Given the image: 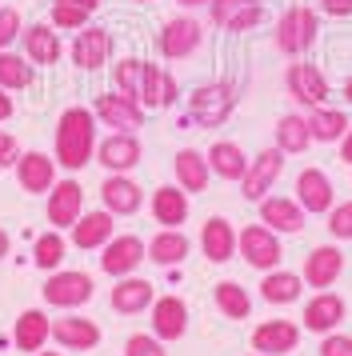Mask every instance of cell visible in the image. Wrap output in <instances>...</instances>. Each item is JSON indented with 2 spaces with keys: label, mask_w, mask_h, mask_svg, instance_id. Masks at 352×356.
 I'll use <instances>...</instances> for the list:
<instances>
[{
  "label": "cell",
  "mask_w": 352,
  "mask_h": 356,
  "mask_svg": "<svg viewBox=\"0 0 352 356\" xmlns=\"http://www.w3.org/2000/svg\"><path fill=\"white\" fill-rule=\"evenodd\" d=\"M93 113H96V120H104L116 132H136L144 124V108L136 100L120 97V92H100L93 104Z\"/></svg>",
  "instance_id": "cell-14"
},
{
  "label": "cell",
  "mask_w": 352,
  "mask_h": 356,
  "mask_svg": "<svg viewBox=\"0 0 352 356\" xmlns=\"http://www.w3.org/2000/svg\"><path fill=\"white\" fill-rule=\"evenodd\" d=\"M48 225L56 228H72L84 216V188H80L77 180H56L52 184V193H48Z\"/></svg>",
  "instance_id": "cell-12"
},
{
  "label": "cell",
  "mask_w": 352,
  "mask_h": 356,
  "mask_svg": "<svg viewBox=\"0 0 352 356\" xmlns=\"http://www.w3.org/2000/svg\"><path fill=\"white\" fill-rule=\"evenodd\" d=\"M180 8H205V4H212V0H176Z\"/></svg>",
  "instance_id": "cell-51"
},
{
  "label": "cell",
  "mask_w": 352,
  "mask_h": 356,
  "mask_svg": "<svg viewBox=\"0 0 352 356\" xmlns=\"http://www.w3.org/2000/svg\"><path fill=\"white\" fill-rule=\"evenodd\" d=\"M344 100H349V104H352V76H349V81H344Z\"/></svg>",
  "instance_id": "cell-53"
},
{
  "label": "cell",
  "mask_w": 352,
  "mask_h": 356,
  "mask_svg": "<svg viewBox=\"0 0 352 356\" xmlns=\"http://www.w3.org/2000/svg\"><path fill=\"white\" fill-rule=\"evenodd\" d=\"M232 108H237V97H232L228 84H205V88H196L189 97V116L196 124H205V129H221L232 116Z\"/></svg>",
  "instance_id": "cell-5"
},
{
  "label": "cell",
  "mask_w": 352,
  "mask_h": 356,
  "mask_svg": "<svg viewBox=\"0 0 352 356\" xmlns=\"http://www.w3.org/2000/svg\"><path fill=\"white\" fill-rule=\"evenodd\" d=\"M205 156H208L212 177H221V180H237V184H240L244 172H248V156H244V148H240L237 140H216Z\"/></svg>",
  "instance_id": "cell-29"
},
{
  "label": "cell",
  "mask_w": 352,
  "mask_h": 356,
  "mask_svg": "<svg viewBox=\"0 0 352 356\" xmlns=\"http://www.w3.org/2000/svg\"><path fill=\"white\" fill-rule=\"evenodd\" d=\"M109 300H112V308H116L120 316H136V312H144V308H152L157 292H152V284H148L144 276H120Z\"/></svg>",
  "instance_id": "cell-26"
},
{
  "label": "cell",
  "mask_w": 352,
  "mask_h": 356,
  "mask_svg": "<svg viewBox=\"0 0 352 356\" xmlns=\"http://www.w3.org/2000/svg\"><path fill=\"white\" fill-rule=\"evenodd\" d=\"M96 156V113L88 108H64L56 120V164L68 172H80Z\"/></svg>",
  "instance_id": "cell-1"
},
{
  "label": "cell",
  "mask_w": 352,
  "mask_h": 356,
  "mask_svg": "<svg viewBox=\"0 0 352 356\" xmlns=\"http://www.w3.org/2000/svg\"><path fill=\"white\" fill-rule=\"evenodd\" d=\"M100 200L112 216H136L144 204V193L128 172H109V180L100 184Z\"/></svg>",
  "instance_id": "cell-16"
},
{
  "label": "cell",
  "mask_w": 352,
  "mask_h": 356,
  "mask_svg": "<svg viewBox=\"0 0 352 356\" xmlns=\"http://www.w3.org/2000/svg\"><path fill=\"white\" fill-rule=\"evenodd\" d=\"M48 337H52V321H48L40 308H24V312L16 316L13 340H16V348H20V353H40Z\"/></svg>",
  "instance_id": "cell-30"
},
{
  "label": "cell",
  "mask_w": 352,
  "mask_h": 356,
  "mask_svg": "<svg viewBox=\"0 0 352 356\" xmlns=\"http://www.w3.org/2000/svg\"><path fill=\"white\" fill-rule=\"evenodd\" d=\"M212 300H216V308H221L228 321H248V316H253V296H248V289L237 284V280H221V284L212 289Z\"/></svg>",
  "instance_id": "cell-36"
},
{
  "label": "cell",
  "mask_w": 352,
  "mask_h": 356,
  "mask_svg": "<svg viewBox=\"0 0 352 356\" xmlns=\"http://www.w3.org/2000/svg\"><path fill=\"white\" fill-rule=\"evenodd\" d=\"M64 236L52 228V232H40L36 236V244H32V260H36V268H45V273H56L61 268V260H64Z\"/></svg>",
  "instance_id": "cell-39"
},
{
  "label": "cell",
  "mask_w": 352,
  "mask_h": 356,
  "mask_svg": "<svg viewBox=\"0 0 352 356\" xmlns=\"http://www.w3.org/2000/svg\"><path fill=\"white\" fill-rule=\"evenodd\" d=\"M176 97H180V88H176L173 72H164L160 65H148L144 60L141 68V108H168V104H176Z\"/></svg>",
  "instance_id": "cell-23"
},
{
  "label": "cell",
  "mask_w": 352,
  "mask_h": 356,
  "mask_svg": "<svg viewBox=\"0 0 352 356\" xmlns=\"http://www.w3.org/2000/svg\"><path fill=\"white\" fill-rule=\"evenodd\" d=\"M212 24L224 33H248L264 20V0H212Z\"/></svg>",
  "instance_id": "cell-10"
},
{
  "label": "cell",
  "mask_w": 352,
  "mask_h": 356,
  "mask_svg": "<svg viewBox=\"0 0 352 356\" xmlns=\"http://www.w3.org/2000/svg\"><path fill=\"white\" fill-rule=\"evenodd\" d=\"M109 56H112V36L96 24H84L72 40V65L84 68V72H96L100 65H109Z\"/></svg>",
  "instance_id": "cell-19"
},
{
  "label": "cell",
  "mask_w": 352,
  "mask_h": 356,
  "mask_svg": "<svg viewBox=\"0 0 352 356\" xmlns=\"http://www.w3.org/2000/svg\"><path fill=\"white\" fill-rule=\"evenodd\" d=\"M317 33H320L317 13L304 8V4H292L276 20V49L285 52V56H301V52H308L317 44Z\"/></svg>",
  "instance_id": "cell-2"
},
{
  "label": "cell",
  "mask_w": 352,
  "mask_h": 356,
  "mask_svg": "<svg viewBox=\"0 0 352 356\" xmlns=\"http://www.w3.org/2000/svg\"><path fill=\"white\" fill-rule=\"evenodd\" d=\"M16 180H20L24 193L48 196L52 184H56V161H52L48 152H24V156L16 161Z\"/></svg>",
  "instance_id": "cell-21"
},
{
  "label": "cell",
  "mask_w": 352,
  "mask_h": 356,
  "mask_svg": "<svg viewBox=\"0 0 352 356\" xmlns=\"http://www.w3.org/2000/svg\"><path fill=\"white\" fill-rule=\"evenodd\" d=\"M301 292H304L301 273L272 268V273H264V280H260V296H264L269 305H292V300H301Z\"/></svg>",
  "instance_id": "cell-34"
},
{
  "label": "cell",
  "mask_w": 352,
  "mask_h": 356,
  "mask_svg": "<svg viewBox=\"0 0 352 356\" xmlns=\"http://www.w3.org/2000/svg\"><path fill=\"white\" fill-rule=\"evenodd\" d=\"M176 184L184 188V193H205L208 180H212V168H208V156L205 152H196V148H180L176 152Z\"/></svg>",
  "instance_id": "cell-31"
},
{
  "label": "cell",
  "mask_w": 352,
  "mask_h": 356,
  "mask_svg": "<svg viewBox=\"0 0 352 356\" xmlns=\"http://www.w3.org/2000/svg\"><path fill=\"white\" fill-rule=\"evenodd\" d=\"M32 60L24 52H0V88L4 92H20V88H32Z\"/></svg>",
  "instance_id": "cell-38"
},
{
  "label": "cell",
  "mask_w": 352,
  "mask_h": 356,
  "mask_svg": "<svg viewBox=\"0 0 352 356\" xmlns=\"http://www.w3.org/2000/svg\"><path fill=\"white\" fill-rule=\"evenodd\" d=\"M141 156H144V148L136 140V132H112V136H104L96 145V161L104 164L109 172H132L141 164Z\"/></svg>",
  "instance_id": "cell-13"
},
{
  "label": "cell",
  "mask_w": 352,
  "mask_h": 356,
  "mask_svg": "<svg viewBox=\"0 0 352 356\" xmlns=\"http://www.w3.org/2000/svg\"><path fill=\"white\" fill-rule=\"evenodd\" d=\"M320 356H352V337H344V332L320 337Z\"/></svg>",
  "instance_id": "cell-45"
},
{
  "label": "cell",
  "mask_w": 352,
  "mask_h": 356,
  "mask_svg": "<svg viewBox=\"0 0 352 356\" xmlns=\"http://www.w3.org/2000/svg\"><path fill=\"white\" fill-rule=\"evenodd\" d=\"M304 216H308V212H304L292 196H264V200H260V225H269L276 236H280V232H285V236L304 232Z\"/></svg>",
  "instance_id": "cell-20"
},
{
  "label": "cell",
  "mask_w": 352,
  "mask_h": 356,
  "mask_svg": "<svg viewBox=\"0 0 352 356\" xmlns=\"http://www.w3.org/2000/svg\"><path fill=\"white\" fill-rule=\"evenodd\" d=\"M13 113H16V104L8 100V92L0 88V120H13Z\"/></svg>",
  "instance_id": "cell-48"
},
{
  "label": "cell",
  "mask_w": 352,
  "mask_h": 356,
  "mask_svg": "<svg viewBox=\"0 0 352 356\" xmlns=\"http://www.w3.org/2000/svg\"><path fill=\"white\" fill-rule=\"evenodd\" d=\"M256 356H260V353H256Z\"/></svg>",
  "instance_id": "cell-56"
},
{
  "label": "cell",
  "mask_w": 352,
  "mask_h": 356,
  "mask_svg": "<svg viewBox=\"0 0 352 356\" xmlns=\"http://www.w3.org/2000/svg\"><path fill=\"white\" fill-rule=\"evenodd\" d=\"M189 248L192 244L180 228H160L157 236L148 241V260L160 264V268H173V264H180V260L189 257Z\"/></svg>",
  "instance_id": "cell-33"
},
{
  "label": "cell",
  "mask_w": 352,
  "mask_h": 356,
  "mask_svg": "<svg viewBox=\"0 0 352 356\" xmlns=\"http://www.w3.org/2000/svg\"><path fill=\"white\" fill-rule=\"evenodd\" d=\"M20 33H24V29H20V13L4 4V8H0V52L8 49V44H13Z\"/></svg>",
  "instance_id": "cell-44"
},
{
  "label": "cell",
  "mask_w": 352,
  "mask_h": 356,
  "mask_svg": "<svg viewBox=\"0 0 352 356\" xmlns=\"http://www.w3.org/2000/svg\"><path fill=\"white\" fill-rule=\"evenodd\" d=\"M301 344V324L292 321H264L253 328V353L260 356H288Z\"/></svg>",
  "instance_id": "cell-15"
},
{
  "label": "cell",
  "mask_w": 352,
  "mask_h": 356,
  "mask_svg": "<svg viewBox=\"0 0 352 356\" xmlns=\"http://www.w3.org/2000/svg\"><path fill=\"white\" fill-rule=\"evenodd\" d=\"M72 4H80V8H88V13H96V8H100V0H72Z\"/></svg>",
  "instance_id": "cell-52"
},
{
  "label": "cell",
  "mask_w": 352,
  "mask_h": 356,
  "mask_svg": "<svg viewBox=\"0 0 352 356\" xmlns=\"http://www.w3.org/2000/svg\"><path fill=\"white\" fill-rule=\"evenodd\" d=\"M200 40H205V29H200V20L192 17H173L157 36V49L160 56H168V60H184L192 52L200 49Z\"/></svg>",
  "instance_id": "cell-8"
},
{
  "label": "cell",
  "mask_w": 352,
  "mask_h": 356,
  "mask_svg": "<svg viewBox=\"0 0 352 356\" xmlns=\"http://www.w3.org/2000/svg\"><path fill=\"white\" fill-rule=\"evenodd\" d=\"M45 305H52V308H80V305H88L93 300V292H96V284H93V276L88 273H77V268H56V273L45 280Z\"/></svg>",
  "instance_id": "cell-4"
},
{
  "label": "cell",
  "mask_w": 352,
  "mask_h": 356,
  "mask_svg": "<svg viewBox=\"0 0 352 356\" xmlns=\"http://www.w3.org/2000/svg\"><path fill=\"white\" fill-rule=\"evenodd\" d=\"M237 252L248 260V268L256 273H272V268H280V236L272 232L269 225H248L244 232L237 236Z\"/></svg>",
  "instance_id": "cell-3"
},
{
  "label": "cell",
  "mask_w": 352,
  "mask_h": 356,
  "mask_svg": "<svg viewBox=\"0 0 352 356\" xmlns=\"http://www.w3.org/2000/svg\"><path fill=\"white\" fill-rule=\"evenodd\" d=\"M125 356H168L164 353V340H157L152 332H136L125 340Z\"/></svg>",
  "instance_id": "cell-43"
},
{
  "label": "cell",
  "mask_w": 352,
  "mask_h": 356,
  "mask_svg": "<svg viewBox=\"0 0 352 356\" xmlns=\"http://www.w3.org/2000/svg\"><path fill=\"white\" fill-rule=\"evenodd\" d=\"M340 161H344V164H352V129L344 132V140H340Z\"/></svg>",
  "instance_id": "cell-49"
},
{
  "label": "cell",
  "mask_w": 352,
  "mask_h": 356,
  "mask_svg": "<svg viewBox=\"0 0 352 356\" xmlns=\"http://www.w3.org/2000/svg\"><path fill=\"white\" fill-rule=\"evenodd\" d=\"M308 145H317L312 140V129H308V116H296V113H288L276 120V148L280 152H304Z\"/></svg>",
  "instance_id": "cell-37"
},
{
  "label": "cell",
  "mask_w": 352,
  "mask_h": 356,
  "mask_svg": "<svg viewBox=\"0 0 352 356\" xmlns=\"http://www.w3.org/2000/svg\"><path fill=\"white\" fill-rule=\"evenodd\" d=\"M200 252H205L212 264L232 260L237 257V228L228 225L224 216H208L205 228H200Z\"/></svg>",
  "instance_id": "cell-25"
},
{
  "label": "cell",
  "mask_w": 352,
  "mask_h": 356,
  "mask_svg": "<svg viewBox=\"0 0 352 356\" xmlns=\"http://www.w3.org/2000/svg\"><path fill=\"white\" fill-rule=\"evenodd\" d=\"M20 161V145H16L13 132H0V168H16Z\"/></svg>",
  "instance_id": "cell-46"
},
{
  "label": "cell",
  "mask_w": 352,
  "mask_h": 356,
  "mask_svg": "<svg viewBox=\"0 0 352 356\" xmlns=\"http://www.w3.org/2000/svg\"><path fill=\"white\" fill-rule=\"evenodd\" d=\"M296 204H301L304 212H317V216H324V212L336 204L333 180L324 177L320 168H304L301 177H296Z\"/></svg>",
  "instance_id": "cell-22"
},
{
  "label": "cell",
  "mask_w": 352,
  "mask_h": 356,
  "mask_svg": "<svg viewBox=\"0 0 352 356\" xmlns=\"http://www.w3.org/2000/svg\"><path fill=\"white\" fill-rule=\"evenodd\" d=\"M112 220H116V216H112L109 209L84 212L77 225H72V244H77V248H84V252H88V248H104V244L116 236V225H112Z\"/></svg>",
  "instance_id": "cell-27"
},
{
  "label": "cell",
  "mask_w": 352,
  "mask_h": 356,
  "mask_svg": "<svg viewBox=\"0 0 352 356\" xmlns=\"http://www.w3.org/2000/svg\"><path fill=\"white\" fill-rule=\"evenodd\" d=\"M308 129H312V140H320V145H340L344 132L352 129V120L340 108H312L308 113Z\"/></svg>",
  "instance_id": "cell-35"
},
{
  "label": "cell",
  "mask_w": 352,
  "mask_h": 356,
  "mask_svg": "<svg viewBox=\"0 0 352 356\" xmlns=\"http://www.w3.org/2000/svg\"><path fill=\"white\" fill-rule=\"evenodd\" d=\"M141 4H148V0H141Z\"/></svg>",
  "instance_id": "cell-55"
},
{
  "label": "cell",
  "mask_w": 352,
  "mask_h": 356,
  "mask_svg": "<svg viewBox=\"0 0 352 356\" xmlns=\"http://www.w3.org/2000/svg\"><path fill=\"white\" fill-rule=\"evenodd\" d=\"M285 84L292 92V100L304 104V108H324V100H328V81H324V72L317 65H304V60L288 65Z\"/></svg>",
  "instance_id": "cell-9"
},
{
  "label": "cell",
  "mask_w": 352,
  "mask_h": 356,
  "mask_svg": "<svg viewBox=\"0 0 352 356\" xmlns=\"http://www.w3.org/2000/svg\"><path fill=\"white\" fill-rule=\"evenodd\" d=\"M52 340L72 353H88L100 344V324L88 316H61V321H52Z\"/></svg>",
  "instance_id": "cell-24"
},
{
  "label": "cell",
  "mask_w": 352,
  "mask_h": 356,
  "mask_svg": "<svg viewBox=\"0 0 352 356\" xmlns=\"http://www.w3.org/2000/svg\"><path fill=\"white\" fill-rule=\"evenodd\" d=\"M144 260H148V244H144L141 236H132V232L112 236V241L100 248V268L109 276H116V280H120V276H132Z\"/></svg>",
  "instance_id": "cell-6"
},
{
  "label": "cell",
  "mask_w": 352,
  "mask_h": 356,
  "mask_svg": "<svg viewBox=\"0 0 352 356\" xmlns=\"http://www.w3.org/2000/svg\"><path fill=\"white\" fill-rule=\"evenodd\" d=\"M36 356H61V353H36Z\"/></svg>",
  "instance_id": "cell-54"
},
{
  "label": "cell",
  "mask_w": 352,
  "mask_h": 356,
  "mask_svg": "<svg viewBox=\"0 0 352 356\" xmlns=\"http://www.w3.org/2000/svg\"><path fill=\"white\" fill-rule=\"evenodd\" d=\"M141 68H144V60H132V56L112 68V84H116L120 97H128V100L141 97ZM136 104H141V100H136Z\"/></svg>",
  "instance_id": "cell-40"
},
{
  "label": "cell",
  "mask_w": 352,
  "mask_h": 356,
  "mask_svg": "<svg viewBox=\"0 0 352 356\" xmlns=\"http://www.w3.org/2000/svg\"><path fill=\"white\" fill-rule=\"evenodd\" d=\"M189 332V305L180 296H157L152 300V337L173 344Z\"/></svg>",
  "instance_id": "cell-17"
},
{
  "label": "cell",
  "mask_w": 352,
  "mask_h": 356,
  "mask_svg": "<svg viewBox=\"0 0 352 356\" xmlns=\"http://www.w3.org/2000/svg\"><path fill=\"white\" fill-rule=\"evenodd\" d=\"M20 36H24V56L32 65H56L61 60V36L52 24H29Z\"/></svg>",
  "instance_id": "cell-32"
},
{
  "label": "cell",
  "mask_w": 352,
  "mask_h": 356,
  "mask_svg": "<svg viewBox=\"0 0 352 356\" xmlns=\"http://www.w3.org/2000/svg\"><path fill=\"white\" fill-rule=\"evenodd\" d=\"M88 17H93V13H88V8H80V4H72V0H56V4H52V29H56V33H80V29H84V24H88Z\"/></svg>",
  "instance_id": "cell-41"
},
{
  "label": "cell",
  "mask_w": 352,
  "mask_h": 356,
  "mask_svg": "<svg viewBox=\"0 0 352 356\" xmlns=\"http://www.w3.org/2000/svg\"><path fill=\"white\" fill-rule=\"evenodd\" d=\"M328 232H333L336 241H352V200L328 209Z\"/></svg>",
  "instance_id": "cell-42"
},
{
  "label": "cell",
  "mask_w": 352,
  "mask_h": 356,
  "mask_svg": "<svg viewBox=\"0 0 352 356\" xmlns=\"http://www.w3.org/2000/svg\"><path fill=\"white\" fill-rule=\"evenodd\" d=\"M152 216L164 228H180L189 220V193L180 184H160L152 193Z\"/></svg>",
  "instance_id": "cell-28"
},
{
  "label": "cell",
  "mask_w": 352,
  "mask_h": 356,
  "mask_svg": "<svg viewBox=\"0 0 352 356\" xmlns=\"http://www.w3.org/2000/svg\"><path fill=\"white\" fill-rule=\"evenodd\" d=\"M304 328L308 332H317V337H328V332H336L340 328V321H344V300L336 296L333 289H324L317 292L308 305H304Z\"/></svg>",
  "instance_id": "cell-18"
},
{
  "label": "cell",
  "mask_w": 352,
  "mask_h": 356,
  "mask_svg": "<svg viewBox=\"0 0 352 356\" xmlns=\"http://www.w3.org/2000/svg\"><path fill=\"white\" fill-rule=\"evenodd\" d=\"M8 248H13V241H8V232H4V228H0V260L8 257Z\"/></svg>",
  "instance_id": "cell-50"
},
{
  "label": "cell",
  "mask_w": 352,
  "mask_h": 356,
  "mask_svg": "<svg viewBox=\"0 0 352 356\" xmlns=\"http://www.w3.org/2000/svg\"><path fill=\"white\" fill-rule=\"evenodd\" d=\"M280 172H285V152H280V148H264L260 156H253V161H248V172L240 180L244 200H264V196L272 193V184L280 180Z\"/></svg>",
  "instance_id": "cell-7"
},
{
  "label": "cell",
  "mask_w": 352,
  "mask_h": 356,
  "mask_svg": "<svg viewBox=\"0 0 352 356\" xmlns=\"http://www.w3.org/2000/svg\"><path fill=\"white\" fill-rule=\"evenodd\" d=\"M324 17H352V0H317Z\"/></svg>",
  "instance_id": "cell-47"
},
{
  "label": "cell",
  "mask_w": 352,
  "mask_h": 356,
  "mask_svg": "<svg viewBox=\"0 0 352 356\" xmlns=\"http://www.w3.org/2000/svg\"><path fill=\"white\" fill-rule=\"evenodd\" d=\"M340 273H344V252L336 248V244H320V248H312L308 257H304V273L301 280L308 284V289H333L336 280H340Z\"/></svg>",
  "instance_id": "cell-11"
}]
</instances>
